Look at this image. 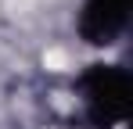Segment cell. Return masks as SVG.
<instances>
[{"instance_id":"1","label":"cell","mask_w":133,"mask_h":129,"mask_svg":"<svg viewBox=\"0 0 133 129\" xmlns=\"http://www.w3.org/2000/svg\"><path fill=\"white\" fill-rule=\"evenodd\" d=\"M83 111L94 129H111L130 115V75L119 64H94L79 79Z\"/></svg>"},{"instance_id":"2","label":"cell","mask_w":133,"mask_h":129,"mask_svg":"<svg viewBox=\"0 0 133 129\" xmlns=\"http://www.w3.org/2000/svg\"><path fill=\"white\" fill-rule=\"evenodd\" d=\"M130 4L133 0H87L83 4V18L79 32L87 43H115V36L126 29L130 22Z\"/></svg>"}]
</instances>
